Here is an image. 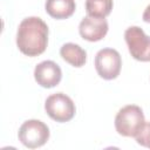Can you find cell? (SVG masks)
<instances>
[{"mask_svg": "<svg viewBox=\"0 0 150 150\" xmlns=\"http://www.w3.org/2000/svg\"><path fill=\"white\" fill-rule=\"evenodd\" d=\"M48 45V26L38 16L23 19L18 27L16 46L27 56L34 57L42 54Z\"/></svg>", "mask_w": 150, "mask_h": 150, "instance_id": "obj_1", "label": "cell"}, {"mask_svg": "<svg viewBox=\"0 0 150 150\" xmlns=\"http://www.w3.org/2000/svg\"><path fill=\"white\" fill-rule=\"evenodd\" d=\"M145 123L141 107L128 104L118 110L115 117V129L123 137H135Z\"/></svg>", "mask_w": 150, "mask_h": 150, "instance_id": "obj_2", "label": "cell"}, {"mask_svg": "<svg viewBox=\"0 0 150 150\" xmlns=\"http://www.w3.org/2000/svg\"><path fill=\"white\" fill-rule=\"evenodd\" d=\"M49 128L40 120H28L19 128V141L28 149H36L49 139Z\"/></svg>", "mask_w": 150, "mask_h": 150, "instance_id": "obj_3", "label": "cell"}, {"mask_svg": "<svg viewBox=\"0 0 150 150\" xmlns=\"http://www.w3.org/2000/svg\"><path fill=\"white\" fill-rule=\"evenodd\" d=\"M45 110L52 120L59 123H64L75 116L76 108L75 103L68 95L63 93H55L47 97L45 102Z\"/></svg>", "mask_w": 150, "mask_h": 150, "instance_id": "obj_4", "label": "cell"}, {"mask_svg": "<svg viewBox=\"0 0 150 150\" xmlns=\"http://www.w3.org/2000/svg\"><path fill=\"white\" fill-rule=\"evenodd\" d=\"M124 39L131 56L141 62L150 61V36L141 27L131 26L125 29Z\"/></svg>", "mask_w": 150, "mask_h": 150, "instance_id": "obj_5", "label": "cell"}, {"mask_svg": "<svg viewBox=\"0 0 150 150\" xmlns=\"http://www.w3.org/2000/svg\"><path fill=\"white\" fill-rule=\"evenodd\" d=\"M122 59L120 53L112 48L100 49L95 56V69L100 77L114 80L121 73Z\"/></svg>", "mask_w": 150, "mask_h": 150, "instance_id": "obj_6", "label": "cell"}, {"mask_svg": "<svg viewBox=\"0 0 150 150\" xmlns=\"http://www.w3.org/2000/svg\"><path fill=\"white\" fill-rule=\"evenodd\" d=\"M108 28L109 26L105 18L87 15L81 20L79 25V33L82 39L90 42H96L102 40L107 35Z\"/></svg>", "mask_w": 150, "mask_h": 150, "instance_id": "obj_7", "label": "cell"}, {"mask_svg": "<svg viewBox=\"0 0 150 150\" xmlns=\"http://www.w3.org/2000/svg\"><path fill=\"white\" fill-rule=\"evenodd\" d=\"M34 79L39 86L49 89L60 83L62 79V70L56 62L46 60L36 64L34 69Z\"/></svg>", "mask_w": 150, "mask_h": 150, "instance_id": "obj_8", "label": "cell"}, {"mask_svg": "<svg viewBox=\"0 0 150 150\" xmlns=\"http://www.w3.org/2000/svg\"><path fill=\"white\" fill-rule=\"evenodd\" d=\"M45 9L52 18L62 20L74 14L76 4L74 0H46Z\"/></svg>", "mask_w": 150, "mask_h": 150, "instance_id": "obj_9", "label": "cell"}, {"mask_svg": "<svg viewBox=\"0 0 150 150\" xmlns=\"http://www.w3.org/2000/svg\"><path fill=\"white\" fill-rule=\"evenodd\" d=\"M60 55L66 62L76 68L84 66L87 61V52L82 47L73 42L64 43L60 48Z\"/></svg>", "mask_w": 150, "mask_h": 150, "instance_id": "obj_10", "label": "cell"}, {"mask_svg": "<svg viewBox=\"0 0 150 150\" xmlns=\"http://www.w3.org/2000/svg\"><path fill=\"white\" fill-rule=\"evenodd\" d=\"M112 9V0H86L87 15L105 18Z\"/></svg>", "mask_w": 150, "mask_h": 150, "instance_id": "obj_11", "label": "cell"}, {"mask_svg": "<svg viewBox=\"0 0 150 150\" xmlns=\"http://www.w3.org/2000/svg\"><path fill=\"white\" fill-rule=\"evenodd\" d=\"M137 144L150 149V122H145L139 132L135 136Z\"/></svg>", "mask_w": 150, "mask_h": 150, "instance_id": "obj_12", "label": "cell"}, {"mask_svg": "<svg viewBox=\"0 0 150 150\" xmlns=\"http://www.w3.org/2000/svg\"><path fill=\"white\" fill-rule=\"evenodd\" d=\"M142 19H143L144 22L150 23V4L145 7V9H144V12H143V15H142Z\"/></svg>", "mask_w": 150, "mask_h": 150, "instance_id": "obj_13", "label": "cell"}]
</instances>
